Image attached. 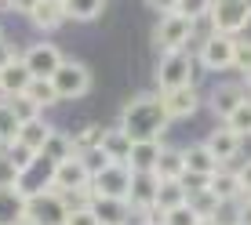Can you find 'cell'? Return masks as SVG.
I'll list each match as a JSON object with an SVG mask.
<instances>
[{"mask_svg":"<svg viewBox=\"0 0 251 225\" xmlns=\"http://www.w3.org/2000/svg\"><path fill=\"white\" fill-rule=\"evenodd\" d=\"M168 127V112H164L160 94H135L124 109H120V131L131 142H153Z\"/></svg>","mask_w":251,"mask_h":225,"instance_id":"cell-1","label":"cell"},{"mask_svg":"<svg viewBox=\"0 0 251 225\" xmlns=\"http://www.w3.org/2000/svg\"><path fill=\"white\" fill-rule=\"evenodd\" d=\"M69 203L58 189H44V193L25 200V225H66Z\"/></svg>","mask_w":251,"mask_h":225,"instance_id":"cell-2","label":"cell"},{"mask_svg":"<svg viewBox=\"0 0 251 225\" xmlns=\"http://www.w3.org/2000/svg\"><path fill=\"white\" fill-rule=\"evenodd\" d=\"M193 55H189L186 47L178 51H164L160 66H157V84L160 91H175V88H186V84H193Z\"/></svg>","mask_w":251,"mask_h":225,"instance_id":"cell-3","label":"cell"},{"mask_svg":"<svg viewBox=\"0 0 251 225\" xmlns=\"http://www.w3.org/2000/svg\"><path fill=\"white\" fill-rule=\"evenodd\" d=\"M207 19H211V33L237 37V33L251 22V11H248L244 0H211V7H207Z\"/></svg>","mask_w":251,"mask_h":225,"instance_id":"cell-4","label":"cell"},{"mask_svg":"<svg viewBox=\"0 0 251 225\" xmlns=\"http://www.w3.org/2000/svg\"><path fill=\"white\" fill-rule=\"evenodd\" d=\"M91 196H117V200H127V189H131V167L127 163L113 160L109 167H102L99 175H91Z\"/></svg>","mask_w":251,"mask_h":225,"instance_id":"cell-5","label":"cell"},{"mask_svg":"<svg viewBox=\"0 0 251 225\" xmlns=\"http://www.w3.org/2000/svg\"><path fill=\"white\" fill-rule=\"evenodd\" d=\"M88 185H91V175H88V167L80 163V157H76V153L55 163L51 189H58L62 196H73V193H88Z\"/></svg>","mask_w":251,"mask_h":225,"instance_id":"cell-6","label":"cell"},{"mask_svg":"<svg viewBox=\"0 0 251 225\" xmlns=\"http://www.w3.org/2000/svg\"><path fill=\"white\" fill-rule=\"evenodd\" d=\"M51 84H55L58 98H84L88 88H91V73H88L84 62H66V58H62V66L55 69Z\"/></svg>","mask_w":251,"mask_h":225,"instance_id":"cell-7","label":"cell"},{"mask_svg":"<svg viewBox=\"0 0 251 225\" xmlns=\"http://www.w3.org/2000/svg\"><path fill=\"white\" fill-rule=\"evenodd\" d=\"M193 29H197V22H189L186 15H178V11H171V15H164L160 25H157V47L160 51H178V47H186L189 44V37H193Z\"/></svg>","mask_w":251,"mask_h":225,"instance_id":"cell-8","label":"cell"},{"mask_svg":"<svg viewBox=\"0 0 251 225\" xmlns=\"http://www.w3.org/2000/svg\"><path fill=\"white\" fill-rule=\"evenodd\" d=\"M51 175H55V163L44 160L37 153V160L29 163L25 171H19V178H15V189L29 200V196H37V193H44V189H51Z\"/></svg>","mask_w":251,"mask_h":225,"instance_id":"cell-9","label":"cell"},{"mask_svg":"<svg viewBox=\"0 0 251 225\" xmlns=\"http://www.w3.org/2000/svg\"><path fill=\"white\" fill-rule=\"evenodd\" d=\"M201 62L211 73H222V69H233V37L226 33H211V37L201 44Z\"/></svg>","mask_w":251,"mask_h":225,"instance_id":"cell-10","label":"cell"},{"mask_svg":"<svg viewBox=\"0 0 251 225\" xmlns=\"http://www.w3.org/2000/svg\"><path fill=\"white\" fill-rule=\"evenodd\" d=\"M160 102H164V112H168V120H189L197 109H201V94H197L193 84H186V88H175V91H164Z\"/></svg>","mask_w":251,"mask_h":225,"instance_id":"cell-11","label":"cell"},{"mask_svg":"<svg viewBox=\"0 0 251 225\" xmlns=\"http://www.w3.org/2000/svg\"><path fill=\"white\" fill-rule=\"evenodd\" d=\"M22 58H25V66H29L33 80H51V76H55V69L62 66V55H58L55 44H33Z\"/></svg>","mask_w":251,"mask_h":225,"instance_id":"cell-12","label":"cell"},{"mask_svg":"<svg viewBox=\"0 0 251 225\" xmlns=\"http://www.w3.org/2000/svg\"><path fill=\"white\" fill-rule=\"evenodd\" d=\"M29 84H33V73H29V66H25V58H11V62L0 69V94H4V98L22 94Z\"/></svg>","mask_w":251,"mask_h":225,"instance_id":"cell-13","label":"cell"},{"mask_svg":"<svg viewBox=\"0 0 251 225\" xmlns=\"http://www.w3.org/2000/svg\"><path fill=\"white\" fill-rule=\"evenodd\" d=\"M182 163H186V175H197V178H211L215 171L222 167L204 142L201 145H186V149H182Z\"/></svg>","mask_w":251,"mask_h":225,"instance_id":"cell-14","label":"cell"},{"mask_svg":"<svg viewBox=\"0 0 251 225\" xmlns=\"http://www.w3.org/2000/svg\"><path fill=\"white\" fill-rule=\"evenodd\" d=\"M91 214L99 225H127V200L117 196H91Z\"/></svg>","mask_w":251,"mask_h":225,"instance_id":"cell-15","label":"cell"},{"mask_svg":"<svg viewBox=\"0 0 251 225\" xmlns=\"http://www.w3.org/2000/svg\"><path fill=\"white\" fill-rule=\"evenodd\" d=\"M157 185H160V178L153 175V171H131L127 203H135V207H153V200H157Z\"/></svg>","mask_w":251,"mask_h":225,"instance_id":"cell-16","label":"cell"},{"mask_svg":"<svg viewBox=\"0 0 251 225\" xmlns=\"http://www.w3.org/2000/svg\"><path fill=\"white\" fill-rule=\"evenodd\" d=\"M204 145L215 153V160H219V163H229V160H237L244 138H240L237 131H229V127H219V131H211V138H207Z\"/></svg>","mask_w":251,"mask_h":225,"instance_id":"cell-17","label":"cell"},{"mask_svg":"<svg viewBox=\"0 0 251 225\" xmlns=\"http://www.w3.org/2000/svg\"><path fill=\"white\" fill-rule=\"evenodd\" d=\"M66 19H69V15H66V4H62V0H40V4L29 11V22L37 25V29H44V33L58 29Z\"/></svg>","mask_w":251,"mask_h":225,"instance_id":"cell-18","label":"cell"},{"mask_svg":"<svg viewBox=\"0 0 251 225\" xmlns=\"http://www.w3.org/2000/svg\"><path fill=\"white\" fill-rule=\"evenodd\" d=\"M25 222V196L15 185H0V225H22Z\"/></svg>","mask_w":251,"mask_h":225,"instance_id":"cell-19","label":"cell"},{"mask_svg":"<svg viewBox=\"0 0 251 225\" xmlns=\"http://www.w3.org/2000/svg\"><path fill=\"white\" fill-rule=\"evenodd\" d=\"M48 135H51V124H44L40 116H33V120H22V124H19L15 142L25 145V149H33V153H40V149H44V142H48Z\"/></svg>","mask_w":251,"mask_h":225,"instance_id":"cell-20","label":"cell"},{"mask_svg":"<svg viewBox=\"0 0 251 225\" xmlns=\"http://www.w3.org/2000/svg\"><path fill=\"white\" fill-rule=\"evenodd\" d=\"M160 157V138H153V142H131V153H127V167L131 171H153V163Z\"/></svg>","mask_w":251,"mask_h":225,"instance_id":"cell-21","label":"cell"},{"mask_svg":"<svg viewBox=\"0 0 251 225\" xmlns=\"http://www.w3.org/2000/svg\"><path fill=\"white\" fill-rule=\"evenodd\" d=\"M189 200V189H186V181L182 178H160V185H157V207H164V211H171V207H178V203H186Z\"/></svg>","mask_w":251,"mask_h":225,"instance_id":"cell-22","label":"cell"},{"mask_svg":"<svg viewBox=\"0 0 251 225\" xmlns=\"http://www.w3.org/2000/svg\"><path fill=\"white\" fill-rule=\"evenodd\" d=\"M207 189H211L215 193V200L219 203H229V200H237L240 196V181H237V175H233V171H215L211 178H207Z\"/></svg>","mask_w":251,"mask_h":225,"instance_id":"cell-23","label":"cell"},{"mask_svg":"<svg viewBox=\"0 0 251 225\" xmlns=\"http://www.w3.org/2000/svg\"><path fill=\"white\" fill-rule=\"evenodd\" d=\"M240 102H244V94H240L237 88H233V84H222V88H215V91H211L207 106H211V112H215V116H222V120H226L229 112L240 106Z\"/></svg>","mask_w":251,"mask_h":225,"instance_id":"cell-24","label":"cell"},{"mask_svg":"<svg viewBox=\"0 0 251 225\" xmlns=\"http://www.w3.org/2000/svg\"><path fill=\"white\" fill-rule=\"evenodd\" d=\"M153 175H157V178H182L186 175L182 149H168V145H160V157H157V163H153Z\"/></svg>","mask_w":251,"mask_h":225,"instance_id":"cell-25","label":"cell"},{"mask_svg":"<svg viewBox=\"0 0 251 225\" xmlns=\"http://www.w3.org/2000/svg\"><path fill=\"white\" fill-rule=\"evenodd\" d=\"M99 145L109 153V160H120V163H124L127 153H131V138L120 131V127H113V131H102V142H99Z\"/></svg>","mask_w":251,"mask_h":225,"instance_id":"cell-26","label":"cell"},{"mask_svg":"<svg viewBox=\"0 0 251 225\" xmlns=\"http://www.w3.org/2000/svg\"><path fill=\"white\" fill-rule=\"evenodd\" d=\"M66 4V15L76 22H91L102 15V7H106V0H62Z\"/></svg>","mask_w":251,"mask_h":225,"instance_id":"cell-27","label":"cell"},{"mask_svg":"<svg viewBox=\"0 0 251 225\" xmlns=\"http://www.w3.org/2000/svg\"><path fill=\"white\" fill-rule=\"evenodd\" d=\"M189 207H193L197 214H201V218H207V214H219V200H215V193L207 185H197V189H189V200H186Z\"/></svg>","mask_w":251,"mask_h":225,"instance_id":"cell-28","label":"cell"},{"mask_svg":"<svg viewBox=\"0 0 251 225\" xmlns=\"http://www.w3.org/2000/svg\"><path fill=\"white\" fill-rule=\"evenodd\" d=\"M40 157L51 160V163L73 157V142H69V135H55V131H51V135H48V142H44V149H40Z\"/></svg>","mask_w":251,"mask_h":225,"instance_id":"cell-29","label":"cell"},{"mask_svg":"<svg viewBox=\"0 0 251 225\" xmlns=\"http://www.w3.org/2000/svg\"><path fill=\"white\" fill-rule=\"evenodd\" d=\"M226 127H229V131H237L240 138L251 135V98H244V102H240V106L226 116Z\"/></svg>","mask_w":251,"mask_h":225,"instance_id":"cell-30","label":"cell"},{"mask_svg":"<svg viewBox=\"0 0 251 225\" xmlns=\"http://www.w3.org/2000/svg\"><path fill=\"white\" fill-rule=\"evenodd\" d=\"M15 135H19V116L11 112L7 98H0V145H11Z\"/></svg>","mask_w":251,"mask_h":225,"instance_id":"cell-31","label":"cell"},{"mask_svg":"<svg viewBox=\"0 0 251 225\" xmlns=\"http://www.w3.org/2000/svg\"><path fill=\"white\" fill-rule=\"evenodd\" d=\"M25 94H29L40 109H48V106H55V102H58V91H55V84H51V80H33L29 88H25Z\"/></svg>","mask_w":251,"mask_h":225,"instance_id":"cell-32","label":"cell"},{"mask_svg":"<svg viewBox=\"0 0 251 225\" xmlns=\"http://www.w3.org/2000/svg\"><path fill=\"white\" fill-rule=\"evenodd\" d=\"M69 142H73V153H84V149H95V145L102 142V127L99 124H84L76 135H69Z\"/></svg>","mask_w":251,"mask_h":225,"instance_id":"cell-33","label":"cell"},{"mask_svg":"<svg viewBox=\"0 0 251 225\" xmlns=\"http://www.w3.org/2000/svg\"><path fill=\"white\" fill-rule=\"evenodd\" d=\"M7 106H11V112L19 116V124H22V120H33V116H40V106H37V102H33L25 91H22V94H11V98H7Z\"/></svg>","mask_w":251,"mask_h":225,"instance_id":"cell-34","label":"cell"},{"mask_svg":"<svg viewBox=\"0 0 251 225\" xmlns=\"http://www.w3.org/2000/svg\"><path fill=\"white\" fill-rule=\"evenodd\" d=\"M76 157H80V163L88 167V175H99L102 167H109V163H113V160H109V153L102 149V145H95V149H84V153H76Z\"/></svg>","mask_w":251,"mask_h":225,"instance_id":"cell-35","label":"cell"},{"mask_svg":"<svg viewBox=\"0 0 251 225\" xmlns=\"http://www.w3.org/2000/svg\"><path fill=\"white\" fill-rule=\"evenodd\" d=\"M4 157L11 160L19 171H25L33 160H37V153H33V149H25V145H19V142H11V145H4Z\"/></svg>","mask_w":251,"mask_h":225,"instance_id":"cell-36","label":"cell"},{"mask_svg":"<svg viewBox=\"0 0 251 225\" xmlns=\"http://www.w3.org/2000/svg\"><path fill=\"white\" fill-rule=\"evenodd\" d=\"M197 218H201V214L189 203H178V207H171V211L164 214V225H197Z\"/></svg>","mask_w":251,"mask_h":225,"instance_id":"cell-37","label":"cell"},{"mask_svg":"<svg viewBox=\"0 0 251 225\" xmlns=\"http://www.w3.org/2000/svg\"><path fill=\"white\" fill-rule=\"evenodd\" d=\"M207 7H211V0H178L175 11H178V15H186L189 22H201L204 15H207Z\"/></svg>","mask_w":251,"mask_h":225,"instance_id":"cell-38","label":"cell"},{"mask_svg":"<svg viewBox=\"0 0 251 225\" xmlns=\"http://www.w3.org/2000/svg\"><path fill=\"white\" fill-rule=\"evenodd\" d=\"M233 69H251V40H233Z\"/></svg>","mask_w":251,"mask_h":225,"instance_id":"cell-39","label":"cell"},{"mask_svg":"<svg viewBox=\"0 0 251 225\" xmlns=\"http://www.w3.org/2000/svg\"><path fill=\"white\" fill-rule=\"evenodd\" d=\"M66 225H99V222H95L91 207H69V214H66Z\"/></svg>","mask_w":251,"mask_h":225,"instance_id":"cell-40","label":"cell"},{"mask_svg":"<svg viewBox=\"0 0 251 225\" xmlns=\"http://www.w3.org/2000/svg\"><path fill=\"white\" fill-rule=\"evenodd\" d=\"M15 178H19V167H15V163L4 157V149H0V185H15Z\"/></svg>","mask_w":251,"mask_h":225,"instance_id":"cell-41","label":"cell"},{"mask_svg":"<svg viewBox=\"0 0 251 225\" xmlns=\"http://www.w3.org/2000/svg\"><path fill=\"white\" fill-rule=\"evenodd\" d=\"M237 181H240V196H251V160L237 171Z\"/></svg>","mask_w":251,"mask_h":225,"instance_id":"cell-42","label":"cell"},{"mask_svg":"<svg viewBox=\"0 0 251 225\" xmlns=\"http://www.w3.org/2000/svg\"><path fill=\"white\" fill-rule=\"evenodd\" d=\"M233 225H251V196H248L244 203H240V211H237V222H233Z\"/></svg>","mask_w":251,"mask_h":225,"instance_id":"cell-43","label":"cell"},{"mask_svg":"<svg viewBox=\"0 0 251 225\" xmlns=\"http://www.w3.org/2000/svg\"><path fill=\"white\" fill-rule=\"evenodd\" d=\"M150 7H157L160 15H171V11L178 7V0H150Z\"/></svg>","mask_w":251,"mask_h":225,"instance_id":"cell-44","label":"cell"},{"mask_svg":"<svg viewBox=\"0 0 251 225\" xmlns=\"http://www.w3.org/2000/svg\"><path fill=\"white\" fill-rule=\"evenodd\" d=\"M7 4H11V7H15V11H22V15H29V11H33V7H37V4H40V0H7Z\"/></svg>","mask_w":251,"mask_h":225,"instance_id":"cell-45","label":"cell"},{"mask_svg":"<svg viewBox=\"0 0 251 225\" xmlns=\"http://www.w3.org/2000/svg\"><path fill=\"white\" fill-rule=\"evenodd\" d=\"M15 58V51H11V44H4V37H0V69H4L7 62Z\"/></svg>","mask_w":251,"mask_h":225,"instance_id":"cell-46","label":"cell"},{"mask_svg":"<svg viewBox=\"0 0 251 225\" xmlns=\"http://www.w3.org/2000/svg\"><path fill=\"white\" fill-rule=\"evenodd\" d=\"M197 225H222L219 214H207V218H197Z\"/></svg>","mask_w":251,"mask_h":225,"instance_id":"cell-47","label":"cell"},{"mask_svg":"<svg viewBox=\"0 0 251 225\" xmlns=\"http://www.w3.org/2000/svg\"><path fill=\"white\" fill-rule=\"evenodd\" d=\"M244 88L251 91V69H244Z\"/></svg>","mask_w":251,"mask_h":225,"instance_id":"cell-48","label":"cell"},{"mask_svg":"<svg viewBox=\"0 0 251 225\" xmlns=\"http://www.w3.org/2000/svg\"><path fill=\"white\" fill-rule=\"evenodd\" d=\"M244 4H248V11H251V0H244Z\"/></svg>","mask_w":251,"mask_h":225,"instance_id":"cell-49","label":"cell"},{"mask_svg":"<svg viewBox=\"0 0 251 225\" xmlns=\"http://www.w3.org/2000/svg\"><path fill=\"white\" fill-rule=\"evenodd\" d=\"M22 225H25V222H22Z\"/></svg>","mask_w":251,"mask_h":225,"instance_id":"cell-50","label":"cell"}]
</instances>
